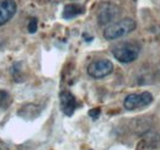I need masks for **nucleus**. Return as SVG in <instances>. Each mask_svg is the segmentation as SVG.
<instances>
[{
	"instance_id": "nucleus-5",
	"label": "nucleus",
	"mask_w": 160,
	"mask_h": 150,
	"mask_svg": "<svg viewBox=\"0 0 160 150\" xmlns=\"http://www.w3.org/2000/svg\"><path fill=\"white\" fill-rule=\"evenodd\" d=\"M113 72V63L108 59H98L89 64L88 74L94 79L106 78Z\"/></svg>"
},
{
	"instance_id": "nucleus-6",
	"label": "nucleus",
	"mask_w": 160,
	"mask_h": 150,
	"mask_svg": "<svg viewBox=\"0 0 160 150\" xmlns=\"http://www.w3.org/2000/svg\"><path fill=\"white\" fill-rule=\"evenodd\" d=\"M18 5L15 0H0V26L5 25L16 14Z\"/></svg>"
},
{
	"instance_id": "nucleus-4",
	"label": "nucleus",
	"mask_w": 160,
	"mask_h": 150,
	"mask_svg": "<svg viewBox=\"0 0 160 150\" xmlns=\"http://www.w3.org/2000/svg\"><path fill=\"white\" fill-rule=\"evenodd\" d=\"M152 102H153V95L148 91H144L140 94L128 95L123 101V106L128 111H134L142 107L149 106Z\"/></svg>"
},
{
	"instance_id": "nucleus-11",
	"label": "nucleus",
	"mask_w": 160,
	"mask_h": 150,
	"mask_svg": "<svg viewBox=\"0 0 160 150\" xmlns=\"http://www.w3.org/2000/svg\"><path fill=\"white\" fill-rule=\"evenodd\" d=\"M100 113H101L100 108H92V110L89 111V116H90L92 119H98L99 116H100Z\"/></svg>"
},
{
	"instance_id": "nucleus-2",
	"label": "nucleus",
	"mask_w": 160,
	"mask_h": 150,
	"mask_svg": "<svg viewBox=\"0 0 160 150\" xmlns=\"http://www.w3.org/2000/svg\"><path fill=\"white\" fill-rule=\"evenodd\" d=\"M140 47L134 42H122L113 47L112 54L113 57L123 64H128L134 62L139 56Z\"/></svg>"
},
{
	"instance_id": "nucleus-9",
	"label": "nucleus",
	"mask_w": 160,
	"mask_h": 150,
	"mask_svg": "<svg viewBox=\"0 0 160 150\" xmlns=\"http://www.w3.org/2000/svg\"><path fill=\"white\" fill-rule=\"evenodd\" d=\"M11 102L10 95L4 90H0V108H6Z\"/></svg>"
},
{
	"instance_id": "nucleus-12",
	"label": "nucleus",
	"mask_w": 160,
	"mask_h": 150,
	"mask_svg": "<svg viewBox=\"0 0 160 150\" xmlns=\"http://www.w3.org/2000/svg\"><path fill=\"white\" fill-rule=\"evenodd\" d=\"M0 150H9L8 144H6V143H4V142H0Z\"/></svg>"
},
{
	"instance_id": "nucleus-7",
	"label": "nucleus",
	"mask_w": 160,
	"mask_h": 150,
	"mask_svg": "<svg viewBox=\"0 0 160 150\" xmlns=\"http://www.w3.org/2000/svg\"><path fill=\"white\" fill-rule=\"evenodd\" d=\"M59 98L60 107H62L63 113L68 117L73 116L75 110H77V98L74 97V95L69 91H62L59 95Z\"/></svg>"
},
{
	"instance_id": "nucleus-3",
	"label": "nucleus",
	"mask_w": 160,
	"mask_h": 150,
	"mask_svg": "<svg viewBox=\"0 0 160 150\" xmlns=\"http://www.w3.org/2000/svg\"><path fill=\"white\" fill-rule=\"evenodd\" d=\"M121 8L115 2H102L98 10V22L100 26H108L121 16Z\"/></svg>"
},
{
	"instance_id": "nucleus-10",
	"label": "nucleus",
	"mask_w": 160,
	"mask_h": 150,
	"mask_svg": "<svg viewBox=\"0 0 160 150\" xmlns=\"http://www.w3.org/2000/svg\"><path fill=\"white\" fill-rule=\"evenodd\" d=\"M37 27H38V21L37 19H31L28 21V25H27V30H28V32L30 33H35L36 31H37Z\"/></svg>"
},
{
	"instance_id": "nucleus-1",
	"label": "nucleus",
	"mask_w": 160,
	"mask_h": 150,
	"mask_svg": "<svg viewBox=\"0 0 160 150\" xmlns=\"http://www.w3.org/2000/svg\"><path fill=\"white\" fill-rule=\"evenodd\" d=\"M136 28H137V22L131 18H126V19L118 20V21L106 26V28L103 30V37L107 41L118 39V38L133 32Z\"/></svg>"
},
{
	"instance_id": "nucleus-8",
	"label": "nucleus",
	"mask_w": 160,
	"mask_h": 150,
	"mask_svg": "<svg viewBox=\"0 0 160 150\" xmlns=\"http://www.w3.org/2000/svg\"><path fill=\"white\" fill-rule=\"evenodd\" d=\"M81 14H84V6L82 5H80V4H68V5L64 6L62 16H63V19L70 20L79 16Z\"/></svg>"
}]
</instances>
